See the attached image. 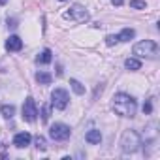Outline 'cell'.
I'll list each match as a JSON object with an SVG mask.
<instances>
[{"label":"cell","instance_id":"cell-1","mask_svg":"<svg viewBox=\"0 0 160 160\" xmlns=\"http://www.w3.org/2000/svg\"><path fill=\"white\" fill-rule=\"evenodd\" d=\"M113 109L121 117H134L136 115V100L124 92L113 96Z\"/></svg>","mask_w":160,"mask_h":160},{"label":"cell","instance_id":"cell-2","mask_svg":"<svg viewBox=\"0 0 160 160\" xmlns=\"http://www.w3.org/2000/svg\"><path fill=\"white\" fill-rule=\"evenodd\" d=\"M134 55H138L141 58H156L158 45L152 40H143V42H139V43L134 45Z\"/></svg>","mask_w":160,"mask_h":160},{"label":"cell","instance_id":"cell-3","mask_svg":"<svg viewBox=\"0 0 160 160\" xmlns=\"http://www.w3.org/2000/svg\"><path fill=\"white\" fill-rule=\"evenodd\" d=\"M141 145V139H139V134L134 132V130H126L122 134V141H121V147L124 152H134L138 147Z\"/></svg>","mask_w":160,"mask_h":160},{"label":"cell","instance_id":"cell-4","mask_svg":"<svg viewBox=\"0 0 160 160\" xmlns=\"http://www.w3.org/2000/svg\"><path fill=\"white\" fill-rule=\"evenodd\" d=\"M64 19H72V21H77V23H83V21L89 19V13H87V10L83 6L75 4L73 8H70V12L64 13Z\"/></svg>","mask_w":160,"mask_h":160},{"label":"cell","instance_id":"cell-5","mask_svg":"<svg viewBox=\"0 0 160 160\" xmlns=\"http://www.w3.org/2000/svg\"><path fill=\"white\" fill-rule=\"evenodd\" d=\"M68 100H70V96H68V92H66L64 89H55V91L51 92V104H53L57 109H64V108L68 106Z\"/></svg>","mask_w":160,"mask_h":160},{"label":"cell","instance_id":"cell-6","mask_svg":"<svg viewBox=\"0 0 160 160\" xmlns=\"http://www.w3.org/2000/svg\"><path fill=\"white\" fill-rule=\"evenodd\" d=\"M49 136H51L55 141H64V139L70 138V126H66V124H62V122H57V124L51 126Z\"/></svg>","mask_w":160,"mask_h":160},{"label":"cell","instance_id":"cell-7","mask_svg":"<svg viewBox=\"0 0 160 160\" xmlns=\"http://www.w3.org/2000/svg\"><path fill=\"white\" fill-rule=\"evenodd\" d=\"M38 115V109H36V102L32 98H27L25 104H23V119L27 122H32Z\"/></svg>","mask_w":160,"mask_h":160},{"label":"cell","instance_id":"cell-8","mask_svg":"<svg viewBox=\"0 0 160 160\" xmlns=\"http://www.w3.org/2000/svg\"><path fill=\"white\" fill-rule=\"evenodd\" d=\"M30 139H32V138H30L28 132H19V134L13 138V145L19 147V149H23V147H27V145L30 143Z\"/></svg>","mask_w":160,"mask_h":160},{"label":"cell","instance_id":"cell-9","mask_svg":"<svg viewBox=\"0 0 160 160\" xmlns=\"http://www.w3.org/2000/svg\"><path fill=\"white\" fill-rule=\"evenodd\" d=\"M21 47H23V40L19 36H10L6 40V49L8 51H21Z\"/></svg>","mask_w":160,"mask_h":160},{"label":"cell","instance_id":"cell-10","mask_svg":"<svg viewBox=\"0 0 160 160\" xmlns=\"http://www.w3.org/2000/svg\"><path fill=\"white\" fill-rule=\"evenodd\" d=\"M85 139H87V143L96 145V143H100V141H102V134H100V130H91V132H87Z\"/></svg>","mask_w":160,"mask_h":160},{"label":"cell","instance_id":"cell-11","mask_svg":"<svg viewBox=\"0 0 160 160\" xmlns=\"http://www.w3.org/2000/svg\"><path fill=\"white\" fill-rule=\"evenodd\" d=\"M51 73H47V72H38L36 73V81L38 83H42V85H49L51 83Z\"/></svg>","mask_w":160,"mask_h":160},{"label":"cell","instance_id":"cell-12","mask_svg":"<svg viewBox=\"0 0 160 160\" xmlns=\"http://www.w3.org/2000/svg\"><path fill=\"white\" fill-rule=\"evenodd\" d=\"M51 58H53L51 49H43V51L38 55V62H40V64H47V62H51Z\"/></svg>","mask_w":160,"mask_h":160},{"label":"cell","instance_id":"cell-13","mask_svg":"<svg viewBox=\"0 0 160 160\" xmlns=\"http://www.w3.org/2000/svg\"><path fill=\"white\" fill-rule=\"evenodd\" d=\"M134 34H136V32H134L132 28H124V30L119 34V42H128V40L134 38Z\"/></svg>","mask_w":160,"mask_h":160},{"label":"cell","instance_id":"cell-14","mask_svg":"<svg viewBox=\"0 0 160 160\" xmlns=\"http://www.w3.org/2000/svg\"><path fill=\"white\" fill-rule=\"evenodd\" d=\"M124 66H126L128 70H139V68H141V62H139L138 58H126Z\"/></svg>","mask_w":160,"mask_h":160},{"label":"cell","instance_id":"cell-15","mask_svg":"<svg viewBox=\"0 0 160 160\" xmlns=\"http://www.w3.org/2000/svg\"><path fill=\"white\" fill-rule=\"evenodd\" d=\"M70 85H72V89L75 91V94H85V87H83L81 83H79L77 79H72V81H70Z\"/></svg>","mask_w":160,"mask_h":160},{"label":"cell","instance_id":"cell-16","mask_svg":"<svg viewBox=\"0 0 160 160\" xmlns=\"http://www.w3.org/2000/svg\"><path fill=\"white\" fill-rule=\"evenodd\" d=\"M13 113H15V108H13V106H8V104H6V106H2V115H4L6 119H12V117H13Z\"/></svg>","mask_w":160,"mask_h":160},{"label":"cell","instance_id":"cell-17","mask_svg":"<svg viewBox=\"0 0 160 160\" xmlns=\"http://www.w3.org/2000/svg\"><path fill=\"white\" fill-rule=\"evenodd\" d=\"M130 8H134V10H145V2H143V0H130Z\"/></svg>","mask_w":160,"mask_h":160},{"label":"cell","instance_id":"cell-18","mask_svg":"<svg viewBox=\"0 0 160 160\" xmlns=\"http://www.w3.org/2000/svg\"><path fill=\"white\" fill-rule=\"evenodd\" d=\"M49 113H51L49 106H43V108H42V121H43V122H47V121H49Z\"/></svg>","mask_w":160,"mask_h":160},{"label":"cell","instance_id":"cell-19","mask_svg":"<svg viewBox=\"0 0 160 160\" xmlns=\"http://www.w3.org/2000/svg\"><path fill=\"white\" fill-rule=\"evenodd\" d=\"M36 147H38V149H42V151H45V149H47L45 139H43L42 136H38V138H36Z\"/></svg>","mask_w":160,"mask_h":160},{"label":"cell","instance_id":"cell-20","mask_svg":"<svg viewBox=\"0 0 160 160\" xmlns=\"http://www.w3.org/2000/svg\"><path fill=\"white\" fill-rule=\"evenodd\" d=\"M106 43H108V45H115V43H119V36H108V38H106Z\"/></svg>","mask_w":160,"mask_h":160},{"label":"cell","instance_id":"cell-21","mask_svg":"<svg viewBox=\"0 0 160 160\" xmlns=\"http://www.w3.org/2000/svg\"><path fill=\"white\" fill-rule=\"evenodd\" d=\"M151 109H152L151 102H145V106H143V113H145V115H149V113H151Z\"/></svg>","mask_w":160,"mask_h":160},{"label":"cell","instance_id":"cell-22","mask_svg":"<svg viewBox=\"0 0 160 160\" xmlns=\"http://www.w3.org/2000/svg\"><path fill=\"white\" fill-rule=\"evenodd\" d=\"M111 4H113V6H121V4H122V0H111Z\"/></svg>","mask_w":160,"mask_h":160}]
</instances>
